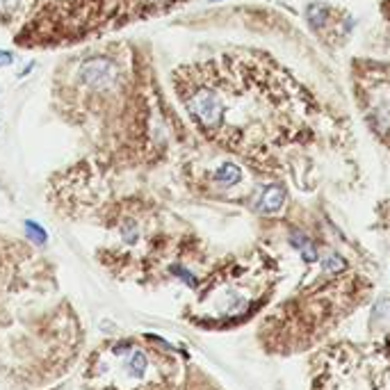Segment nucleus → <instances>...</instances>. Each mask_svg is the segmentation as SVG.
I'll return each instance as SVG.
<instances>
[{
	"mask_svg": "<svg viewBox=\"0 0 390 390\" xmlns=\"http://www.w3.org/2000/svg\"><path fill=\"white\" fill-rule=\"evenodd\" d=\"M146 365H149V361H146V354L144 352H132L128 356L126 368H128V372L132 374V377H144Z\"/></svg>",
	"mask_w": 390,
	"mask_h": 390,
	"instance_id": "obj_8",
	"label": "nucleus"
},
{
	"mask_svg": "<svg viewBox=\"0 0 390 390\" xmlns=\"http://www.w3.org/2000/svg\"><path fill=\"white\" fill-rule=\"evenodd\" d=\"M345 267H347L345 258H340V256H335V254L326 256L324 263H322V269L326 272V274H333V272H342Z\"/></svg>",
	"mask_w": 390,
	"mask_h": 390,
	"instance_id": "obj_9",
	"label": "nucleus"
},
{
	"mask_svg": "<svg viewBox=\"0 0 390 390\" xmlns=\"http://www.w3.org/2000/svg\"><path fill=\"white\" fill-rule=\"evenodd\" d=\"M174 272H176L178 276H183V278L187 281V285H197V278H194V276H192V274H190V272H187V269H183V267H176Z\"/></svg>",
	"mask_w": 390,
	"mask_h": 390,
	"instance_id": "obj_12",
	"label": "nucleus"
},
{
	"mask_svg": "<svg viewBox=\"0 0 390 390\" xmlns=\"http://www.w3.org/2000/svg\"><path fill=\"white\" fill-rule=\"evenodd\" d=\"M23 226H26V236H28L30 242H35V245H39V247H44L46 242H48V233H46V229L42 224L28 220Z\"/></svg>",
	"mask_w": 390,
	"mask_h": 390,
	"instance_id": "obj_7",
	"label": "nucleus"
},
{
	"mask_svg": "<svg viewBox=\"0 0 390 390\" xmlns=\"http://www.w3.org/2000/svg\"><path fill=\"white\" fill-rule=\"evenodd\" d=\"M285 204V190L281 185H267L265 187V192L260 194V204L258 210L265 215H274L278 213L281 208Z\"/></svg>",
	"mask_w": 390,
	"mask_h": 390,
	"instance_id": "obj_3",
	"label": "nucleus"
},
{
	"mask_svg": "<svg viewBox=\"0 0 390 390\" xmlns=\"http://www.w3.org/2000/svg\"><path fill=\"white\" fill-rule=\"evenodd\" d=\"M292 242L297 245V249L301 251L303 260H306V263H315V260H317V251H315L313 242H310L306 236H303V233H292Z\"/></svg>",
	"mask_w": 390,
	"mask_h": 390,
	"instance_id": "obj_6",
	"label": "nucleus"
},
{
	"mask_svg": "<svg viewBox=\"0 0 390 390\" xmlns=\"http://www.w3.org/2000/svg\"><path fill=\"white\" fill-rule=\"evenodd\" d=\"M80 78L85 85H89V87H105V85L112 82L114 78V67L110 60L105 57H94L87 60L80 69Z\"/></svg>",
	"mask_w": 390,
	"mask_h": 390,
	"instance_id": "obj_2",
	"label": "nucleus"
},
{
	"mask_svg": "<svg viewBox=\"0 0 390 390\" xmlns=\"http://www.w3.org/2000/svg\"><path fill=\"white\" fill-rule=\"evenodd\" d=\"M329 14H331V7L324 5V3H313V5L306 7V19L315 30L324 26L326 19H329Z\"/></svg>",
	"mask_w": 390,
	"mask_h": 390,
	"instance_id": "obj_5",
	"label": "nucleus"
},
{
	"mask_svg": "<svg viewBox=\"0 0 390 390\" xmlns=\"http://www.w3.org/2000/svg\"><path fill=\"white\" fill-rule=\"evenodd\" d=\"M242 181V169L238 165H233V162H226L220 169L215 171V183H220L224 187H233Z\"/></svg>",
	"mask_w": 390,
	"mask_h": 390,
	"instance_id": "obj_4",
	"label": "nucleus"
},
{
	"mask_svg": "<svg viewBox=\"0 0 390 390\" xmlns=\"http://www.w3.org/2000/svg\"><path fill=\"white\" fill-rule=\"evenodd\" d=\"M19 3L21 0H0V14H3V17H10L12 12H17Z\"/></svg>",
	"mask_w": 390,
	"mask_h": 390,
	"instance_id": "obj_10",
	"label": "nucleus"
},
{
	"mask_svg": "<svg viewBox=\"0 0 390 390\" xmlns=\"http://www.w3.org/2000/svg\"><path fill=\"white\" fill-rule=\"evenodd\" d=\"M14 64V55L10 51H5V48H0V69H7V67H12Z\"/></svg>",
	"mask_w": 390,
	"mask_h": 390,
	"instance_id": "obj_11",
	"label": "nucleus"
},
{
	"mask_svg": "<svg viewBox=\"0 0 390 390\" xmlns=\"http://www.w3.org/2000/svg\"><path fill=\"white\" fill-rule=\"evenodd\" d=\"M213 3H220V0H213Z\"/></svg>",
	"mask_w": 390,
	"mask_h": 390,
	"instance_id": "obj_13",
	"label": "nucleus"
},
{
	"mask_svg": "<svg viewBox=\"0 0 390 390\" xmlns=\"http://www.w3.org/2000/svg\"><path fill=\"white\" fill-rule=\"evenodd\" d=\"M187 110L197 119L201 126L208 130H217L224 121V103L215 91L197 89L187 98Z\"/></svg>",
	"mask_w": 390,
	"mask_h": 390,
	"instance_id": "obj_1",
	"label": "nucleus"
}]
</instances>
